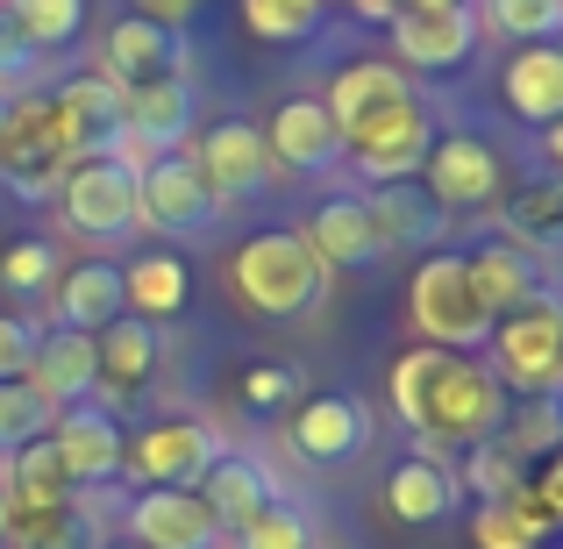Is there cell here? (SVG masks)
Listing matches in <instances>:
<instances>
[{"label":"cell","mask_w":563,"mask_h":549,"mask_svg":"<svg viewBox=\"0 0 563 549\" xmlns=\"http://www.w3.org/2000/svg\"><path fill=\"white\" fill-rule=\"evenodd\" d=\"M350 14H357V22H393L399 14V0H343Z\"/></svg>","instance_id":"681fc988"},{"label":"cell","mask_w":563,"mask_h":549,"mask_svg":"<svg viewBox=\"0 0 563 549\" xmlns=\"http://www.w3.org/2000/svg\"><path fill=\"white\" fill-rule=\"evenodd\" d=\"M0 485H8V507H65V499H79V493H71V479H65V464H57V450H51V436L8 450Z\"/></svg>","instance_id":"1f68e13d"},{"label":"cell","mask_w":563,"mask_h":549,"mask_svg":"<svg viewBox=\"0 0 563 549\" xmlns=\"http://www.w3.org/2000/svg\"><path fill=\"white\" fill-rule=\"evenodd\" d=\"M528 493H536V507L550 514V521H563V450H556V457H542V471L528 479Z\"/></svg>","instance_id":"7dc6e473"},{"label":"cell","mask_w":563,"mask_h":549,"mask_svg":"<svg viewBox=\"0 0 563 549\" xmlns=\"http://www.w3.org/2000/svg\"><path fill=\"white\" fill-rule=\"evenodd\" d=\"M507 393L499 378L485 371V358H450L428 393V421H421V450H471V442H493L499 421H507Z\"/></svg>","instance_id":"5b68a950"},{"label":"cell","mask_w":563,"mask_h":549,"mask_svg":"<svg viewBox=\"0 0 563 549\" xmlns=\"http://www.w3.org/2000/svg\"><path fill=\"white\" fill-rule=\"evenodd\" d=\"M122 421H114L100 399H79V407H57V421H51V450H57V464H65V479H71V493H86V485H108V479H122Z\"/></svg>","instance_id":"5bb4252c"},{"label":"cell","mask_w":563,"mask_h":549,"mask_svg":"<svg viewBox=\"0 0 563 549\" xmlns=\"http://www.w3.org/2000/svg\"><path fill=\"white\" fill-rule=\"evenodd\" d=\"M314 549H321V542H314Z\"/></svg>","instance_id":"6f0895ef"},{"label":"cell","mask_w":563,"mask_h":549,"mask_svg":"<svg viewBox=\"0 0 563 549\" xmlns=\"http://www.w3.org/2000/svg\"><path fill=\"white\" fill-rule=\"evenodd\" d=\"M57 243H43V235H29V243H8V257H0V286L8 293H51L57 286Z\"/></svg>","instance_id":"b9f144b4"},{"label":"cell","mask_w":563,"mask_h":549,"mask_svg":"<svg viewBox=\"0 0 563 549\" xmlns=\"http://www.w3.org/2000/svg\"><path fill=\"white\" fill-rule=\"evenodd\" d=\"M65 172H71V143L51 94H14L0 108V179H8V193L14 200H57Z\"/></svg>","instance_id":"3957f363"},{"label":"cell","mask_w":563,"mask_h":549,"mask_svg":"<svg viewBox=\"0 0 563 549\" xmlns=\"http://www.w3.org/2000/svg\"><path fill=\"white\" fill-rule=\"evenodd\" d=\"M364 207H372V229H378L385 250L442 243V229H450V215H442L421 186H372V193H364Z\"/></svg>","instance_id":"f546056e"},{"label":"cell","mask_w":563,"mask_h":549,"mask_svg":"<svg viewBox=\"0 0 563 549\" xmlns=\"http://www.w3.org/2000/svg\"><path fill=\"white\" fill-rule=\"evenodd\" d=\"M307 243H314V257L329 264V272H372L385 257L378 229H372V207H364V193H335V200H321L314 215H307Z\"/></svg>","instance_id":"44dd1931"},{"label":"cell","mask_w":563,"mask_h":549,"mask_svg":"<svg viewBox=\"0 0 563 549\" xmlns=\"http://www.w3.org/2000/svg\"><path fill=\"white\" fill-rule=\"evenodd\" d=\"M100 549H143V542H100Z\"/></svg>","instance_id":"db71d44e"},{"label":"cell","mask_w":563,"mask_h":549,"mask_svg":"<svg viewBox=\"0 0 563 549\" xmlns=\"http://www.w3.org/2000/svg\"><path fill=\"white\" fill-rule=\"evenodd\" d=\"M29 72H36V51H29V43L14 36V22L0 14V86H22Z\"/></svg>","instance_id":"bcb514c9"},{"label":"cell","mask_w":563,"mask_h":549,"mask_svg":"<svg viewBox=\"0 0 563 549\" xmlns=\"http://www.w3.org/2000/svg\"><path fill=\"white\" fill-rule=\"evenodd\" d=\"M192 493H200L207 507H214V521H221V528L250 521V514L272 507V499H286L264 457H235V450H221V457H214V471H207V479L192 485Z\"/></svg>","instance_id":"4316f807"},{"label":"cell","mask_w":563,"mask_h":549,"mask_svg":"<svg viewBox=\"0 0 563 549\" xmlns=\"http://www.w3.org/2000/svg\"><path fill=\"white\" fill-rule=\"evenodd\" d=\"M428 143H435V122H428L421 100H385L378 114H364V122L343 129V165L357 172L364 186H407L413 172H421Z\"/></svg>","instance_id":"8992f818"},{"label":"cell","mask_w":563,"mask_h":549,"mask_svg":"<svg viewBox=\"0 0 563 549\" xmlns=\"http://www.w3.org/2000/svg\"><path fill=\"white\" fill-rule=\"evenodd\" d=\"M235 399H243V414H286L300 399V371L292 364H243Z\"/></svg>","instance_id":"7bdbcfd3"},{"label":"cell","mask_w":563,"mask_h":549,"mask_svg":"<svg viewBox=\"0 0 563 549\" xmlns=\"http://www.w3.org/2000/svg\"><path fill=\"white\" fill-rule=\"evenodd\" d=\"M499 235L507 243H528V250H563V172L550 179H528L499 200Z\"/></svg>","instance_id":"f1b7e54d"},{"label":"cell","mask_w":563,"mask_h":549,"mask_svg":"<svg viewBox=\"0 0 563 549\" xmlns=\"http://www.w3.org/2000/svg\"><path fill=\"white\" fill-rule=\"evenodd\" d=\"M243 22L264 43H307L321 29V0H243Z\"/></svg>","instance_id":"ab89813d"},{"label":"cell","mask_w":563,"mask_h":549,"mask_svg":"<svg viewBox=\"0 0 563 549\" xmlns=\"http://www.w3.org/2000/svg\"><path fill=\"white\" fill-rule=\"evenodd\" d=\"M456 499H464V485H456V464H450L442 450L407 457V464L385 479V514H393V521H407V528H435V521H450Z\"/></svg>","instance_id":"7402d4cb"},{"label":"cell","mask_w":563,"mask_h":549,"mask_svg":"<svg viewBox=\"0 0 563 549\" xmlns=\"http://www.w3.org/2000/svg\"><path fill=\"white\" fill-rule=\"evenodd\" d=\"M36 343H43V329L29 315H0V378H29Z\"/></svg>","instance_id":"f6af8a7d"},{"label":"cell","mask_w":563,"mask_h":549,"mask_svg":"<svg viewBox=\"0 0 563 549\" xmlns=\"http://www.w3.org/2000/svg\"><path fill=\"white\" fill-rule=\"evenodd\" d=\"M385 100H407V72L385 65V57H357V65H343L329 79V100H321V108L335 114V129H350V122H364V114H378Z\"/></svg>","instance_id":"4dcf8cb0"},{"label":"cell","mask_w":563,"mask_h":549,"mask_svg":"<svg viewBox=\"0 0 563 549\" xmlns=\"http://www.w3.org/2000/svg\"><path fill=\"white\" fill-rule=\"evenodd\" d=\"M235 549H314V514L292 499H272L250 521H235Z\"/></svg>","instance_id":"74e56055"},{"label":"cell","mask_w":563,"mask_h":549,"mask_svg":"<svg viewBox=\"0 0 563 549\" xmlns=\"http://www.w3.org/2000/svg\"><path fill=\"white\" fill-rule=\"evenodd\" d=\"M93 528H86V507L65 499V507H14L8 514V542L0 549H86Z\"/></svg>","instance_id":"d6a6232c"},{"label":"cell","mask_w":563,"mask_h":549,"mask_svg":"<svg viewBox=\"0 0 563 549\" xmlns=\"http://www.w3.org/2000/svg\"><path fill=\"white\" fill-rule=\"evenodd\" d=\"M471 14L514 43H563V0H471Z\"/></svg>","instance_id":"e575fe53"},{"label":"cell","mask_w":563,"mask_h":549,"mask_svg":"<svg viewBox=\"0 0 563 549\" xmlns=\"http://www.w3.org/2000/svg\"><path fill=\"white\" fill-rule=\"evenodd\" d=\"M221 193L192 172V157L186 151H172V157H157L151 172L136 179V229H151V235H172V243H192V235H214V221H221Z\"/></svg>","instance_id":"ba28073f"},{"label":"cell","mask_w":563,"mask_h":549,"mask_svg":"<svg viewBox=\"0 0 563 549\" xmlns=\"http://www.w3.org/2000/svg\"><path fill=\"white\" fill-rule=\"evenodd\" d=\"M51 307H57V329H86V336H100L114 315H122V264L86 257V264H71V272H57Z\"/></svg>","instance_id":"cb8c5ba5"},{"label":"cell","mask_w":563,"mask_h":549,"mask_svg":"<svg viewBox=\"0 0 563 549\" xmlns=\"http://www.w3.org/2000/svg\"><path fill=\"white\" fill-rule=\"evenodd\" d=\"M471 542L478 549H542L550 536H542L528 514H514L507 499H493V507H478V521H471Z\"/></svg>","instance_id":"ee69618b"},{"label":"cell","mask_w":563,"mask_h":549,"mask_svg":"<svg viewBox=\"0 0 563 549\" xmlns=\"http://www.w3.org/2000/svg\"><path fill=\"white\" fill-rule=\"evenodd\" d=\"M521 479H528V471L514 464L507 450H499V436H493V442H471V450H464V471H456V485H471V493H478V507L507 499Z\"/></svg>","instance_id":"60d3db41"},{"label":"cell","mask_w":563,"mask_h":549,"mask_svg":"<svg viewBox=\"0 0 563 549\" xmlns=\"http://www.w3.org/2000/svg\"><path fill=\"white\" fill-rule=\"evenodd\" d=\"M471 286L493 315H521V307H563L556 300V257L550 250H528V243H478L471 250Z\"/></svg>","instance_id":"7c38bea8"},{"label":"cell","mask_w":563,"mask_h":549,"mask_svg":"<svg viewBox=\"0 0 563 549\" xmlns=\"http://www.w3.org/2000/svg\"><path fill=\"white\" fill-rule=\"evenodd\" d=\"M329 278L335 272L314 257V243L300 229H264L250 243H235L229 257V293L257 321H307L329 300Z\"/></svg>","instance_id":"6da1fadb"},{"label":"cell","mask_w":563,"mask_h":549,"mask_svg":"<svg viewBox=\"0 0 563 549\" xmlns=\"http://www.w3.org/2000/svg\"><path fill=\"white\" fill-rule=\"evenodd\" d=\"M214 457H221V436L207 421H192V414L151 421L143 436L122 442V471L136 485H200L207 471H214Z\"/></svg>","instance_id":"8fae6325"},{"label":"cell","mask_w":563,"mask_h":549,"mask_svg":"<svg viewBox=\"0 0 563 549\" xmlns=\"http://www.w3.org/2000/svg\"><path fill=\"white\" fill-rule=\"evenodd\" d=\"M29 385H36L51 407H79L93 399V336L86 329H51L29 358Z\"/></svg>","instance_id":"83f0119b"},{"label":"cell","mask_w":563,"mask_h":549,"mask_svg":"<svg viewBox=\"0 0 563 549\" xmlns=\"http://www.w3.org/2000/svg\"><path fill=\"white\" fill-rule=\"evenodd\" d=\"M192 172H200L221 200H250V193H264V186H272L264 129L257 122H214V129H200V143H192Z\"/></svg>","instance_id":"e0dca14e"},{"label":"cell","mask_w":563,"mask_h":549,"mask_svg":"<svg viewBox=\"0 0 563 549\" xmlns=\"http://www.w3.org/2000/svg\"><path fill=\"white\" fill-rule=\"evenodd\" d=\"M0 108H8V100H0Z\"/></svg>","instance_id":"9f6ffc18"},{"label":"cell","mask_w":563,"mask_h":549,"mask_svg":"<svg viewBox=\"0 0 563 549\" xmlns=\"http://www.w3.org/2000/svg\"><path fill=\"white\" fill-rule=\"evenodd\" d=\"M407 315L413 329H421V343L450 350V358H478L485 336H493V307L478 300V286H471V264L456 257V250H435V257H421V272H413L407 286Z\"/></svg>","instance_id":"7a4b0ae2"},{"label":"cell","mask_w":563,"mask_h":549,"mask_svg":"<svg viewBox=\"0 0 563 549\" xmlns=\"http://www.w3.org/2000/svg\"><path fill=\"white\" fill-rule=\"evenodd\" d=\"M399 8H471V0H399Z\"/></svg>","instance_id":"816d5d0a"},{"label":"cell","mask_w":563,"mask_h":549,"mask_svg":"<svg viewBox=\"0 0 563 549\" xmlns=\"http://www.w3.org/2000/svg\"><path fill=\"white\" fill-rule=\"evenodd\" d=\"M0 14L14 22V36H22L36 57L79 43V29H86V0H8Z\"/></svg>","instance_id":"836d02e7"},{"label":"cell","mask_w":563,"mask_h":549,"mask_svg":"<svg viewBox=\"0 0 563 549\" xmlns=\"http://www.w3.org/2000/svg\"><path fill=\"white\" fill-rule=\"evenodd\" d=\"M129 542H143V549H221V521L192 485H143L129 499Z\"/></svg>","instance_id":"2e32d148"},{"label":"cell","mask_w":563,"mask_h":549,"mask_svg":"<svg viewBox=\"0 0 563 549\" xmlns=\"http://www.w3.org/2000/svg\"><path fill=\"white\" fill-rule=\"evenodd\" d=\"M442 364H450V350H435V343H413L407 358L393 364V378H385V393H393V414L413 428V436H421V421H428V393H435Z\"/></svg>","instance_id":"8d00e7d4"},{"label":"cell","mask_w":563,"mask_h":549,"mask_svg":"<svg viewBox=\"0 0 563 549\" xmlns=\"http://www.w3.org/2000/svg\"><path fill=\"white\" fill-rule=\"evenodd\" d=\"M57 207H65V229L86 235V243H122L136 235V172L114 165V157H79L57 186Z\"/></svg>","instance_id":"30bf717a"},{"label":"cell","mask_w":563,"mask_h":549,"mask_svg":"<svg viewBox=\"0 0 563 549\" xmlns=\"http://www.w3.org/2000/svg\"><path fill=\"white\" fill-rule=\"evenodd\" d=\"M157 371H165V329H157V321L114 315L108 329L93 336V399L114 414V421L151 399Z\"/></svg>","instance_id":"52a82bcc"},{"label":"cell","mask_w":563,"mask_h":549,"mask_svg":"<svg viewBox=\"0 0 563 549\" xmlns=\"http://www.w3.org/2000/svg\"><path fill=\"white\" fill-rule=\"evenodd\" d=\"M200 8H207V0H136V14H143V22H157V29H179V36L192 29V14H200Z\"/></svg>","instance_id":"c3c4849f"},{"label":"cell","mask_w":563,"mask_h":549,"mask_svg":"<svg viewBox=\"0 0 563 549\" xmlns=\"http://www.w3.org/2000/svg\"><path fill=\"white\" fill-rule=\"evenodd\" d=\"M186 300H192V272L179 250H143V257L122 264V315L165 329L172 315H186Z\"/></svg>","instance_id":"603a6c76"},{"label":"cell","mask_w":563,"mask_h":549,"mask_svg":"<svg viewBox=\"0 0 563 549\" xmlns=\"http://www.w3.org/2000/svg\"><path fill=\"white\" fill-rule=\"evenodd\" d=\"M499 86H507V108L521 122H536V129L563 122V43H521L514 65L499 72Z\"/></svg>","instance_id":"484cf974"},{"label":"cell","mask_w":563,"mask_h":549,"mask_svg":"<svg viewBox=\"0 0 563 549\" xmlns=\"http://www.w3.org/2000/svg\"><path fill=\"white\" fill-rule=\"evenodd\" d=\"M542 143H550V157H556V172H563V122H550V129H542Z\"/></svg>","instance_id":"f907efd6"},{"label":"cell","mask_w":563,"mask_h":549,"mask_svg":"<svg viewBox=\"0 0 563 549\" xmlns=\"http://www.w3.org/2000/svg\"><path fill=\"white\" fill-rule=\"evenodd\" d=\"M51 108H57V122H65L71 165H79V157H108V151H114V136L129 129V114H122V86H114L108 72H79V79H65V86L51 94Z\"/></svg>","instance_id":"d6986e66"},{"label":"cell","mask_w":563,"mask_h":549,"mask_svg":"<svg viewBox=\"0 0 563 549\" xmlns=\"http://www.w3.org/2000/svg\"><path fill=\"white\" fill-rule=\"evenodd\" d=\"M485 371L499 378V393L563 399V307L499 315L493 336H485Z\"/></svg>","instance_id":"277c9868"},{"label":"cell","mask_w":563,"mask_h":549,"mask_svg":"<svg viewBox=\"0 0 563 549\" xmlns=\"http://www.w3.org/2000/svg\"><path fill=\"white\" fill-rule=\"evenodd\" d=\"M8 514H14V507H8V485H0V542H8Z\"/></svg>","instance_id":"f5cc1de1"},{"label":"cell","mask_w":563,"mask_h":549,"mask_svg":"<svg viewBox=\"0 0 563 549\" xmlns=\"http://www.w3.org/2000/svg\"><path fill=\"white\" fill-rule=\"evenodd\" d=\"M286 442L300 464L314 471H343L372 450V407L357 393H300L286 407Z\"/></svg>","instance_id":"9c48e42d"},{"label":"cell","mask_w":563,"mask_h":549,"mask_svg":"<svg viewBox=\"0 0 563 549\" xmlns=\"http://www.w3.org/2000/svg\"><path fill=\"white\" fill-rule=\"evenodd\" d=\"M0 8H8V0H0Z\"/></svg>","instance_id":"11a10c76"},{"label":"cell","mask_w":563,"mask_h":549,"mask_svg":"<svg viewBox=\"0 0 563 549\" xmlns=\"http://www.w3.org/2000/svg\"><path fill=\"white\" fill-rule=\"evenodd\" d=\"M385 29H393L399 72H456L485 36L471 8H399Z\"/></svg>","instance_id":"9a60e30c"},{"label":"cell","mask_w":563,"mask_h":549,"mask_svg":"<svg viewBox=\"0 0 563 549\" xmlns=\"http://www.w3.org/2000/svg\"><path fill=\"white\" fill-rule=\"evenodd\" d=\"M421 193L442 207V215H464V207H493L499 200V151L471 129L456 136H435L421 157Z\"/></svg>","instance_id":"4fadbf2b"},{"label":"cell","mask_w":563,"mask_h":549,"mask_svg":"<svg viewBox=\"0 0 563 549\" xmlns=\"http://www.w3.org/2000/svg\"><path fill=\"white\" fill-rule=\"evenodd\" d=\"M122 114H129V136H143L157 157H172L192 136V79L122 86Z\"/></svg>","instance_id":"d4e9b609"},{"label":"cell","mask_w":563,"mask_h":549,"mask_svg":"<svg viewBox=\"0 0 563 549\" xmlns=\"http://www.w3.org/2000/svg\"><path fill=\"white\" fill-rule=\"evenodd\" d=\"M108 72L114 86H151V79H186L192 72V43L179 29H157L143 22V14H122V22L108 29Z\"/></svg>","instance_id":"ffe728a7"},{"label":"cell","mask_w":563,"mask_h":549,"mask_svg":"<svg viewBox=\"0 0 563 549\" xmlns=\"http://www.w3.org/2000/svg\"><path fill=\"white\" fill-rule=\"evenodd\" d=\"M499 450L514 457V464H542V457L563 450V399H528L521 414H507L499 421Z\"/></svg>","instance_id":"d590c367"},{"label":"cell","mask_w":563,"mask_h":549,"mask_svg":"<svg viewBox=\"0 0 563 549\" xmlns=\"http://www.w3.org/2000/svg\"><path fill=\"white\" fill-rule=\"evenodd\" d=\"M51 421H57V407L29 378H0V450H22V442L51 436Z\"/></svg>","instance_id":"f35d334b"},{"label":"cell","mask_w":563,"mask_h":549,"mask_svg":"<svg viewBox=\"0 0 563 549\" xmlns=\"http://www.w3.org/2000/svg\"><path fill=\"white\" fill-rule=\"evenodd\" d=\"M264 151H272V172H300V179H321V172L343 165V129L321 100H286L264 129Z\"/></svg>","instance_id":"ac0fdd59"}]
</instances>
